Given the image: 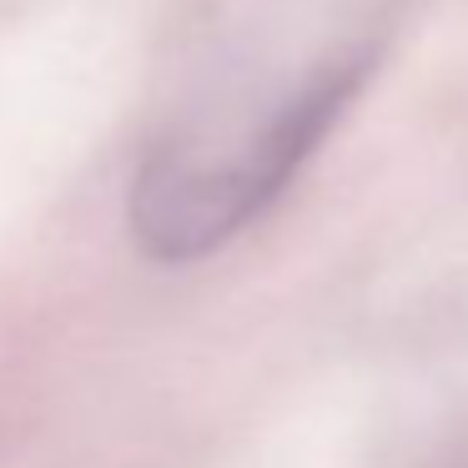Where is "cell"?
<instances>
[{"mask_svg": "<svg viewBox=\"0 0 468 468\" xmlns=\"http://www.w3.org/2000/svg\"><path fill=\"white\" fill-rule=\"evenodd\" d=\"M373 5L333 0L292 46L257 51L232 81L166 126L132 182V237L152 262H197L292 186L373 71Z\"/></svg>", "mask_w": 468, "mask_h": 468, "instance_id": "6da1fadb", "label": "cell"}]
</instances>
